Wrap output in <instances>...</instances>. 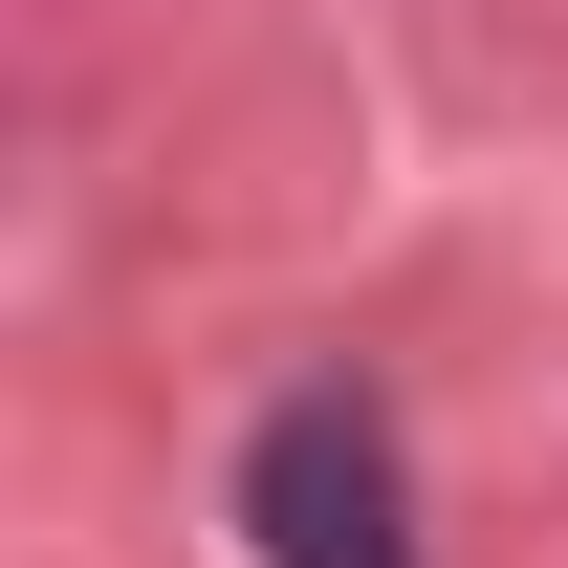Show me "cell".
I'll use <instances>...</instances> for the list:
<instances>
[{"label":"cell","mask_w":568,"mask_h":568,"mask_svg":"<svg viewBox=\"0 0 568 568\" xmlns=\"http://www.w3.org/2000/svg\"><path fill=\"white\" fill-rule=\"evenodd\" d=\"M241 525H263V568H416L394 416H372V394H284V416L241 437Z\"/></svg>","instance_id":"6da1fadb"}]
</instances>
